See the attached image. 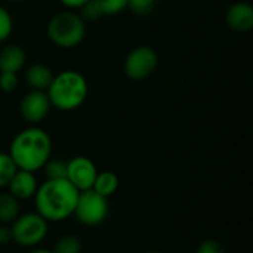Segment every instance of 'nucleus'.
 <instances>
[{
  "instance_id": "obj_27",
  "label": "nucleus",
  "mask_w": 253,
  "mask_h": 253,
  "mask_svg": "<svg viewBox=\"0 0 253 253\" xmlns=\"http://www.w3.org/2000/svg\"><path fill=\"white\" fill-rule=\"evenodd\" d=\"M28 253H53L52 249H46V248H33V249H30Z\"/></svg>"
},
{
  "instance_id": "obj_19",
  "label": "nucleus",
  "mask_w": 253,
  "mask_h": 253,
  "mask_svg": "<svg viewBox=\"0 0 253 253\" xmlns=\"http://www.w3.org/2000/svg\"><path fill=\"white\" fill-rule=\"evenodd\" d=\"M79 15L82 16V19H83L86 24L96 22L98 19L104 18V13H102L101 7L98 6V3H96L95 0H89L86 4H83V6L79 9Z\"/></svg>"
},
{
  "instance_id": "obj_7",
  "label": "nucleus",
  "mask_w": 253,
  "mask_h": 253,
  "mask_svg": "<svg viewBox=\"0 0 253 253\" xmlns=\"http://www.w3.org/2000/svg\"><path fill=\"white\" fill-rule=\"evenodd\" d=\"M159 67L157 52L147 44L133 47L123 61V71L127 79L141 82L151 77Z\"/></svg>"
},
{
  "instance_id": "obj_24",
  "label": "nucleus",
  "mask_w": 253,
  "mask_h": 253,
  "mask_svg": "<svg viewBox=\"0 0 253 253\" xmlns=\"http://www.w3.org/2000/svg\"><path fill=\"white\" fill-rule=\"evenodd\" d=\"M196 253H227L222 243L216 239H206L199 246Z\"/></svg>"
},
{
  "instance_id": "obj_17",
  "label": "nucleus",
  "mask_w": 253,
  "mask_h": 253,
  "mask_svg": "<svg viewBox=\"0 0 253 253\" xmlns=\"http://www.w3.org/2000/svg\"><path fill=\"white\" fill-rule=\"evenodd\" d=\"M16 170L18 168L10 159L9 153H0V190L7 187Z\"/></svg>"
},
{
  "instance_id": "obj_16",
  "label": "nucleus",
  "mask_w": 253,
  "mask_h": 253,
  "mask_svg": "<svg viewBox=\"0 0 253 253\" xmlns=\"http://www.w3.org/2000/svg\"><path fill=\"white\" fill-rule=\"evenodd\" d=\"M52 251L53 253H82L83 245L76 234H65L55 242Z\"/></svg>"
},
{
  "instance_id": "obj_12",
  "label": "nucleus",
  "mask_w": 253,
  "mask_h": 253,
  "mask_svg": "<svg viewBox=\"0 0 253 253\" xmlns=\"http://www.w3.org/2000/svg\"><path fill=\"white\" fill-rule=\"evenodd\" d=\"M27 65V52L19 44H6L0 49V73L18 74Z\"/></svg>"
},
{
  "instance_id": "obj_2",
  "label": "nucleus",
  "mask_w": 253,
  "mask_h": 253,
  "mask_svg": "<svg viewBox=\"0 0 253 253\" xmlns=\"http://www.w3.org/2000/svg\"><path fill=\"white\" fill-rule=\"evenodd\" d=\"M9 156L18 169L36 173L52 157V138L44 129L28 126L13 136Z\"/></svg>"
},
{
  "instance_id": "obj_3",
  "label": "nucleus",
  "mask_w": 253,
  "mask_h": 253,
  "mask_svg": "<svg viewBox=\"0 0 253 253\" xmlns=\"http://www.w3.org/2000/svg\"><path fill=\"white\" fill-rule=\"evenodd\" d=\"M46 93L52 108L68 113L84 104L89 95V83L80 71L64 70L53 76Z\"/></svg>"
},
{
  "instance_id": "obj_1",
  "label": "nucleus",
  "mask_w": 253,
  "mask_h": 253,
  "mask_svg": "<svg viewBox=\"0 0 253 253\" xmlns=\"http://www.w3.org/2000/svg\"><path fill=\"white\" fill-rule=\"evenodd\" d=\"M79 190L73 187L65 178L64 179H46L39 184L34 196V208L39 215H42L49 224L62 222L73 216Z\"/></svg>"
},
{
  "instance_id": "obj_26",
  "label": "nucleus",
  "mask_w": 253,
  "mask_h": 253,
  "mask_svg": "<svg viewBox=\"0 0 253 253\" xmlns=\"http://www.w3.org/2000/svg\"><path fill=\"white\" fill-rule=\"evenodd\" d=\"M89 0H59V3L68 9V10H79L83 4H86Z\"/></svg>"
},
{
  "instance_id": "obj_23",
  "label": "nucleus",
  "mask_w": 253,
  "mask_h": 253,
  "mask_svg": "<svg viewBox=\"0 0 253 253\" xmlns=\"http://www.w3.org/2000/svg\"><path fill=\"white\" fill-rule=\"evenodd\" d=\"M19 79L15 73H0V90L4 93H12L18 89Z\"/></svg>"
},
{
  "instance_id": "obj_15",
  "label": "nucleus",
  "mask_w": 253,
  "mask_h": 253,
  "mask_svg": "<svg viewBox=\"0 0 253 253\" xmlns=\"http://www.w3.org/2000/svg\"><path fill=\"white\" fill-rule=\"evenodd\" d=\"M19 215V200L9 191L0 193V224L10 225Z\"/></svg>"
},
{
  "instance_id": "obj_8",
  "label": "nucleus",
  "mask_w": 253,
  "mask_h": 253,
  "mask_svg": "<svg viewBox=\"0 0 253 253\" xmlns=\"http://www.w3.org/2000/svg\"><path fill=\"white\" fill-rule=\"evenodd\" d=\"M50 101L44 90H30L19 102V114L30 126H37L50 113Z\"/></svg>"
},
{
  "instance_id": "obj_6",
  "label": "nucleus",
  "mask_w": 253,
  "mask_h": 253,
  "mask_svg": "<svg viewBox=\"0 0 253 253\" xmlns=\"http://www.w3.org/2000/svg\"><path fill=\"white\" fill-rule=\"evenodd\" d=\"M110 213L108 199L98 194L93 190H86L79 193L77 205L73 216L84 227L101 225Z\"/></svg>"
},
{
  "instance_id": "obj_9",
  "label": "nucleus",
  "mask_w": 253,
  "mask_h": 253,
  "mask_svg": "<svg viewBox=\"0 0 253 253\" xmlns=\"http://www.w3.org/2000/svg\"><path fill=\"white\" fill-rule=\"evenodd\" d=\"M96 165L86 156H76L67 162V175L65 179L73 184L79 191L90 190L95 178L98 175Z\"/></svg>"
},
{
  "instance_id": "obj_18",
  "label": "nucleus",
  "mask_w": 253,
  "mask_h": 253,
  "mask_svg": "<svg viewBox=\"0 0 253 253\" xmlns=\"http://www.w3.org/2000/svg\"><path fill=\"white\" fill-rule=\"evenodd\" d=\"M46 179H64L67 175V162L61 159H49L43 166Z\"/></svg>"
},
{
  "instance_id": "obj_20",
  "label": "nucleus",
  "mask_w": 253,
  "mask_h": 253,
  "mask_svg": "<svg viewBox=\"0 0 253 253\" xmlns=\"http://www.w3.org/2000/svg\"><path fill=\"white\" fill-rule=\"evenodd\" d=\"M104 16H114L127 9V0H95Z\"/></svg>"
},
{
  "instance_id": "obj_28",
  "label": "nucleus",
  "mask_w": 253,
  "mask_h": 253,
  "mask_svg": "<svg viewBox=\"0 0 253 253\" xmlns=\"http://www.w3.org/2000/svg\"><path fill=\"white\" fill-rule=\"evenodd\" d=\"M7 1H10V3H24L27 0H7Z\"/></svg>"
},
{
  "instance_id": "obj_10",
  "label": "nucleus",
  "mask_w": 253,
  "mask_h": 253,
  "mask_svg": "<svg viewBox=\"0 0 253 253\" xmlns=\"http://www.w3.org/2000/svg\"><path fill=\"white\" fill-rule=\"evenodd\" d=\"M225 24L236 33H249L253 28V6L248 1H236L225 12Z\"/></svg>"
},
{
  "instance_id": "obj_25",
  "label": "nucleus",
  "mask_w": 253,
  "mask_h": 253,
  "mask_svg": "<svg viewBox=\"0 0 253 253\" xmlns=\"http://www.w3.org/2000/svg\"><path fill=\"white\" fill-rule=\"evenodd\" d=\"M12 242L10 227L6 224H0V246H6Z\"/></svg>"
},
{
  "instance_id": "obj_5",
  "label": "nucleus",
  "mask_w": 253,
  "mask_h": 253,
  "mask_svg": "<svg viewBox=\"0 0 253 253\" xmlns=\"http://www.w3.org/2000/svg\"><path fill=\"white\" fill-rule=\"evenodd\" d=\"M12 242L21 248H37L47 236L49 222L36 211L28 213H19L16 219L9 225Z\"/></svg>"
},
{
  "instance_id": "obj_29",
  "label": "nucleus",
  "mask_w": 253,
  "mask_h": 253,
  "mask_svg": "<svg viewBox=\"0 0 253 253\" xmlns=\"http://www.w3.org/2000/svg\"><path fill=\"white\" fill-rule=\"evenodd\" d=\"M144 253H162V252H159V251H148V252H144Z\"/></svg>"
},
{
  "instance_id": "obj_13",
  "label": "nucleus",
  "mask_w": 253,
  "mask_h": 253,
  "mask_svg": "<svg viewBox=\"0 0 253 253\" xmlns=\"http://www.w3.org/2000/svg\"><path fill=\"white\" fill-rule=\"evenodd\" d=\"M55 73L46 64H31L24 68V80L31 90H44L49 87Z\"/></svg>"
},
{
  "instance_id": "obj_4",
  "label": "nucleus",
  "mask_w": 253,
  "mask_h": 253,
  "mask_svg": "<svg viewBox=\"0 0 253 253\" xmlns=\"http://www.w3.org/2000/svg\"><path fill=\"white\" fill-rule=\"evenodd\" d=\"M87 24L79 12L64 9L50 16L46 25V36L52 44L61 49L77 47L86 37Z\"/></svg>"
},
{
  "instance_id": "obj_21",
  "label": "nucleus",
  "mask_w": 253,
  "mask_h": 253,
  "mask_svg": "<svg viewBox=\"0 0 253 253\" xmlns=\"http://www.w3.org/2000/svg\"><path fill=\"white\" fill-rule=\"evenodd\" d=\"M13 31V18L10 12L0 4V43H4L9 40Z\"/></svg>"
},
{
  "instance_id": "obj_14",
  "label": "nucleus",
  "mask_w": 253,
  "mask_h": 253,
  "mask_svg": "<svg viewBox=\"0 0 253 253\" xmlns=\"http://www.w3.org/2000/svg\"><path fill=\"white\" fill-rule=\"evenodd\" d=\"M119 185H120V181H119V176L114 172L102 170V172H98V175L95 178V182H93L90 190H93L98 194L110 199L111 196L116 194V191L119 190Z\"/></svg>"
},
{
  "instance_id": "obj_22",
  "label": "nucleus",
  "mask_w": 253,
  "mask_h": 253,
  "mask_svg": "<svg viewBox=\"0 0 253 253\" xmlns=\"http://www.w3.org/2000/svg\"><path fill=\"white\" fill-rule=\"evenodd\" d=\"M157 3L159 0H127V9L135 15L145 16L154 10Z\"/></svg>"
},
{
  "instance_id": "obj_11",
  "label": "nucleus",
  "mask_w": 253,
  "mask_h": 253,
  "mask_svg": "<svg viewBox=\"0 0 253 253\" xmlns=\"http://www.w3.org/2000/svg\"><path fill=\"white\" fill-rule=\"evenodd\" d=\"M6 188L19 202L30 200V199H34V196H36V191L39 188V181H37L34 172L18 169Z\"/></svg>"
}]
</instances>
